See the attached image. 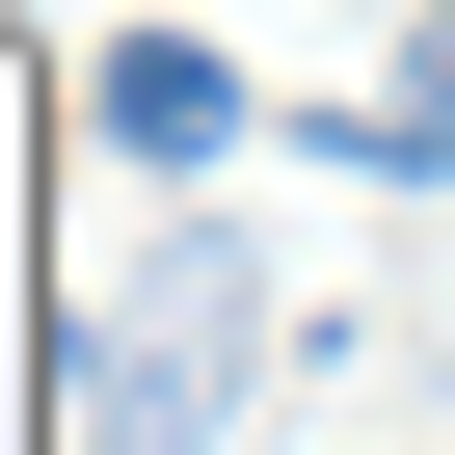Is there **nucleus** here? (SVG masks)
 Here are the masks:
<instances>
[{"label": "nucleus", "instance_id": "obj_1", "mask_svg": "<svg viewBox=\"0 0 455 455\" xmlns=\"http://www.w3.org/2000/svg\"><path fill=\"white\" fill-rule=\"evenodd\" d=\"M214 348H242L214 268H188L161 322H81V455H188V428H214Z\"/></svg>", "mask_w": 455, "mask_h": 455}, {"label": "nucleus", "instance_id": "obj_2", "mask_svg": "<svg viewBox=\"0 0 455 455\" xmlns=\"http://www.w3.org/2000/svg\"><path fill=\"white\" fill-rule=\"evenodd\" d=\"M81 108H108V161H134V188H188V161H242V54H188V28H134V54L81 81Z\"/></svg>", "mask_w": 455, "mask_h": 455}, {"label": "nucleus", "instance_id": "obj_3", "mask_svg": "<svg viewBox=\"0 0 455 455\" xmlns=\"http://www.w3.org/2000/svg\"><path fill=\"white\" fill-rule=\"evenodd\" d=\"M348 161H375V188H455V28H402V81L348 108Z\"/></svg>", "mask_w": 455, "mask_h": 455}]
</instances>
